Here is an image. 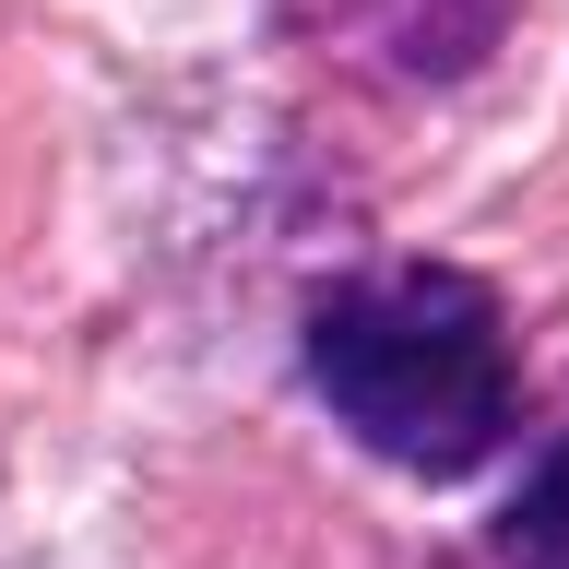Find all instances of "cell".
I'll list each match as a JSON object with an SVG mask.
<instances>
[{"label": "cell", "instance_id": "cell-1", "mask_svg": "<svg viewBox=\"0 0 569 569\" xmlns=\"http://www.w3.org/2000/svg\"><path fill=\"white\" fill-rule=\"evenodd\" d=\"M320 416L345 427L368 462L462 487L487 475V451L522 427V345L487 273L462 261H356L309 297L297 332Z\"/></svg>", "mask_w": 569, "mask_h": 569}, {"label": "cell", "instance_id": "cell-3", "mask_svg": "<svg viewBox=\"0 0 569 569\" xmlns=\"http://www.w3.org/2000/svg\"><path fill=\"white\" fill-rule=\"evenodd\" d=\"M498 569H569V439L522 475V498L498 510Z\"/></svg>", "mask_w": 569, "mask_h": 569}, {"label": "cell", "instance_id": "cell-2", "mask_svg": "<svg viewBox=\"0 0 569 569\" xmlns=\"http://www.w3.org/2000/svg\"><path fill=\"white\" fill-rule=\"evenodd\" d=\"M284 36H309L332 71L380 83V96H451L510 48L522 0H273Z\"/></svg>", "mask_w": 569, "mask_h": 569}]
</instances>
